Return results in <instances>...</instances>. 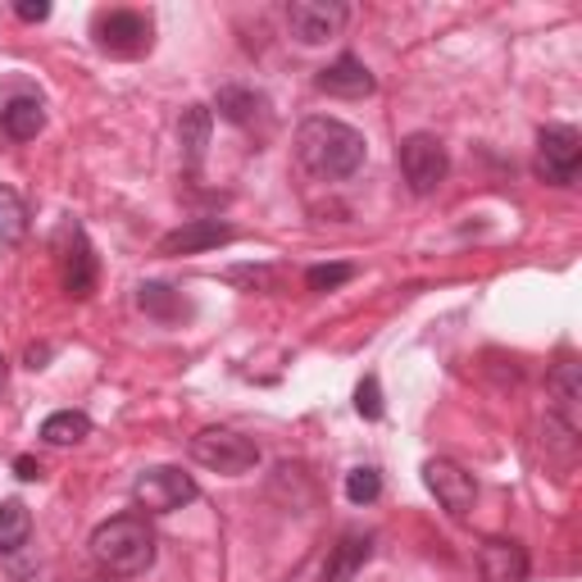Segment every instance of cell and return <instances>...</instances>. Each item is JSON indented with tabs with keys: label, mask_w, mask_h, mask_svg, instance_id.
<instances>
[{
	"label": "cell",
	"mask_w": 582,
	"mask_h": 582,
	"mask_svg": "<svg viewBox=\"0 0 582 582\" xmlns=\"http://www.w3.org/2000/svg\"><path fill=\"white\" fill-rule=\"evenodd\" d=\"M296 155L315 178L341 182V178L360 173V165H364V133H356L341 119H324V114H315V119H305L296 128Z\"/></svg>",
	"instance_id": "1"
},
{
	"label": "cell",
	"mask_w": 582,
	"mask_h": 582,
	"mask_svg": "<svg viewBox=\"0 0 582 582\" xmlns=\"http://www.w3.org/2000/svg\"><path fill=\"white\" fill-rule=\"evenodd\" d=\"M92 555L105 573L114 578H137L155 564V532L141 515H119V519H105L92 532Z\"/></svg>",
	"instance_id": "2"
},
{
	"label": "cell",
	"mask_w": 582,
	"mask_h": 582,
	"mask_svg": "<svg viewBox=\"0 0 582 582\" xmlns=\"http://www.w3.org/2000/svg\"><path fill=\"white\" fill-rule=\"evenodd\" d=\"M191 459L205 464L214 474L237 478V474H251L260 464V446L242 433H232V428H205V433L191 437Z\"/></svg>",
	"instance_id": "3"
},
{
	"label": "cell",
	"mask_w": 582,
	"mask_h": 582,
	"mask_svg": "<svg viewBox=\"0 0 582 582\" xmlns=\"http://www.w3.org/2000/svg\"><path fill=\"white\" fill-rule=\"evenodd\" d=\"M197 496H201L197 478L182 474V469H169V464L137 474V483H133V500H137L146 515H173V510L191 506Z\"/></svg>",
	"instance_id": "4"
},
{
	"label": "cell",
	"mask_w": 582,
	"mask_h": 582,
	"mask_svg": "<svg viewBox=\"0 0 582 582\" xmlns=\"http://www.w3.org/2000/svg\"><path fill=\"white\" fill-rule=\"evenodd\" d=\"M396 160H401V173H405V182H410L414 197H433V191L446 182V169H451L446 146L433 133H410L401 141Z\"/></svg>",
	"instance_id": "5"
},
{
	"label": "cell",
	"mask_w": 582,
	"mask_h": 582,
	"mask_svg": "<svg viewBox=\"0 0 582 582\" xmlns=\"http://www.w3.org/2000/svg\"><path fill=\"white\" fill-rule=\"evenodd\" d=\"M582 165V137L569 124H551L537 133V178L551 187H569Z\"/></svg>",
	"instance_id": "6"
},
{
	"label": "cell",
	"mask_w": 582,
	"mask_h": 582,
	"mask_svg": "<svg viewBox=\"0 0 582 582\" xmlns=\"http://www.w3.org/2000/svg\"><path fill=\"white\" fill-rule=\"evenodd\" d=\"M423 483H428V491L437 496V506L451 519H469L474 500H478L474 474H464L455 459H428V464H423Z\"/></svg>",
	"instance_id": "7"
},
{
	"label": "cell",
	"mask_w": 582,
	"mask_h": 582,
	"mask_svg": "<svg viewBox=\"0 0 582 582\" xmlns=\"http://www.w3.org/2000/svg\"><path fill=\"white\" fill-rule=\"evenodd\" d=\"M346 19H351V10L337 6V0H292L287 6V28L305 46H319L328 36H337Z\"/></svg>",
	"instance_id": "8"
},
{
	"label": "cell",
	"mask_w": 582,
	"mask_h": 582,
	"mask_svg": "<svg viewBox=\"0 0 582 582\" xmlns=\"http://www.w3.org/2000/svg\"><path fill=\"white\" fill-rule=\"evenodd\" d=\"M96 46L109 55H141L150 46V19L137 10H105L92 23Z\"/></svg>",
	"instance_id": "9"
},
{
	"label": "cell",
	"mask_w": 582,
	"mask_h": 582,
	"mask_svg": "<svg viewBox=\"0 0 582 582\" xmlns=\"http://www.w3.org/2000/svg\"><path fill=\"white\" fill-rule=\"evenodd\" d=\"M227 242H237V227H227L219 219H187L182 227L160 237V255H201V251H214Z\"/></svg>",
	"instance_id": "10"
},
{
	"label": "cell",
	"mask_w": 582,
	"mask_h": 582,
	"mask_svg": "<svg viewBox=\"0 0 582 582\" xmlns=\"http://www.w3.org/2000/svg\"><path fill=\"white\" fill-rule=\"evenodd\" d=\"M60 274H64V292L87 300L96 292V251L87 242L83 227H68V246H64V260H60Z\"/></svg>",
	"instance_id": "11"
},
{
	"label": "cell",
	"mask_w": 582,
	"mask_h": 582,
	"mask_svg": "<svg viewBox=\"0 0 582 582\" xmlns=\"http://www.w3.org/2000/svg\"><path fill=\"white\" fill-rule=\"evenodd\" d=\"M315 87L319 92H328V96H369L378 83H373V73L364 68V60H356V55H337L328 68H319V77H315Z\"/></svg>",
	"instance_id": "12"
},
{
	"label": "cell",
	"mask_w": 582,
	"mask_h": 582,
	"mask_svg": "<svg viewBox=\"0 0 582 582\" xmlns=\"http://www.w3.org/2000/svg\"><path fill=\"white\" fill-rule=\"evenodd\" d=\"M478 569H483L487 582H523L528 578V551L519 547V541L491 537L478 551Z\"/></svg>",
	"instance_id": "13"
},
{
	"label": "cell",
	"mask_w": 582,
	"mask_h": 582,
	"mask_svg": "<svg viewBox=\"0 0 582 582\" xmlns=\"http://www.w3.org/2000/svg\"><path fill=\"white\" fill-rule=\"evenodd\" d=\"M42 128H46V105L36 100V96L0 100V133H6L10 141H32Z\"/></svg>",
	"instance_id": "14"
},
{
	"label": "cell",
	"mask_w": 582,
	"mask_h": 582,
	"mask_svg": "<svg viewBox=\"0 0 582 582\" xmlns=\"http://www.w3.org/2000/svg\"><path fill=\"white\" fill-rule=\"evenodd\" d=\"M369 555H373V537L369 532H346L332 547L328 564H324V582H351L364 569Z\"/></svg>",
	"instance_id": "15"
},
{
	"label": "cell",
	"mask_w": 582,
	"mask_h": 582,
	"mask_svg": "<svg viewBox=\"0 0 582 582\" xmlns=\"http://www.w3.org/2000/svg\"><path fill=\"white\" fill-rule=\"evenodd\" d=\"M210 128H214V114L205 105H187L182 119H178V146H182V160L197 169L205 160V146H210Z\"/></svg>",
	"instance_id": "16"
},
{
	"label": "cell",
	"mask_w": 582,
	"mask_h": 582,
	"mask_svg": "<svg viewBox=\"0 0 582 582\" xmlns=\"http://www.w3.org/2000/svg\"><path fill=\"white\" fill-rule=\"evenodd\" d=\"M578 401H582L578 364L564 360V364L551 373V410H555V419H564V433H578Z\"/></svg>",
	"instance_id": "17"
},
{
	"label": "cell",
	"mask_w": 582,
	"mask_h": 582,
	"mask_svg": "<svg viewBox=\"0 0 582 582\" xmlns=\"http://www.w3.org/2000/svg\"><path fill=\"white\" fill-rule=\"evenodd\" d=\"M137 305L146 309L150 319H160V324L187 319V300H182V292H173L169 283H141V287H137Z\"/></svg>",
	"instance_id": "18"
},
{
	"label": "cell",
	"mask_w": 582,
	"mask_h": 582,
	"mask_svg": "<svg viewBox=\"0 0 582 582\" xmlns=\"http://www.w3.org/2000/svg\"><path fill=\"white\" fill-rule=\"evenodd\" d=\"M214 109L223 114L227 124L246 128V124H255L260 114H264V96H260V92H251V87H219V96H214Z\"/></svg>",
	"instance_id": "19"
},
{
	"label": "cell",
	"mask_w": 582,
	"mask_h": 582,
	"mask_svg": "<svg viewBox=\"0 0 582 582\" xmlns=\"http://www.w3.org/2000/svg\"><path fill=\"white\" fill-rule=\"evenodd\" d=\"M42 437L51 446H77L83 437H92V419L83 410H55L46 423H42Z\"/></svg>",
	"instance_id": "20"
},
{
	"label": "cell",
	"mask_w": 582,
	"mask_h": 582,
	"mask_svg": "<svg viewBox=\"0 0 582 582\" xmlns=\"http://www.w3.org/2000/svg\"><path fill=\"white\" fill-rule=\"evenodd\" d=\"M28 532H32V515L23 500H6L0 506V555H14L19 547H28Z\"/></svg>",
	"instance_id": "21"
},
{
	"label": "cell",
	"mask_w": 582,
	"mask_h": 582,
	"mask_svg": "<svg viewBox=\"0 0 582 582\" xmlns=\"http://www.w3.org/2000/svg\"><path fill=\"white\" fill-rule=\"evenodd\" d=\"M28 237V205L14 187H0V242H23Z\"/></svg>",
	"instance_id": "22"
},
{
	"label": "cell",
	"mask_w": 582,
	"mask_h": 582,
	"mask_svg": "<svg viewBox=\"0 0 582 582\" xmlns=\"http://www.w3.org/2000/svg\"><path fill=\"white\" fill-rule=\"evenodd\" d=\"M378 496H382V474L373 464H360V469L346 474V500H351V506H373Z\"/></svg>",
	"instance_id": "23"
},
{
	"label": "cell",
	"mask_w": 582,
	"mask_h": 582,
	"mask_svg": "<svg viewBox=\"0 0 582 582\" xmlns=\"http://www.w3.org/2000/svg\"><path fill=\"white\" fill-rule=\"evenodd\" d=\"M356 278V264H315L305 274V287L309 292H337L341 283H351Z\"/></svg>",
	"instance_id": "24"
},
{
	"label": "cell",
	"mask_w": 582,
	"mask_h": 582,
	"mask_svg": "<svg viewBox=\"0 0 582 582\" xmlns=\"http://www.w3.org/2000/svg\"><path fill=\"white\" fill-rule=\"evenodd\" d=\"M356 410H360V419H382V387H378V378H364L360 387H356Z\"/></svg>",
	"instance_id": "25"
},
{
	"label": "cell",
	"mask_w": 582,
	"mask_h": 582,
	"mask_svg": "<svg viewBox=\"0 0 582 582\" xmlns=\"http://www.w3.org/2000/svg\"><path fill=\"white\" fill-rule=\"evenodd\" d=\"M14 14H19L23 23H46V19H51V6H46V0H19Z\"/></svg>",
	"instance_id": "26"
},
{
	"label": "cell",
	"mask_w": 582,
	"mask_h": 582,
	"mask_svg": "<svg viewBox=\"0 0 582 582\" xmlns=\"http://www.w3.org/2000/svg\"><path fill=\"white\" fill-rule=\"evenodd\" d=\"M232 283H251V287H274V274L268 268H232Z\"/></svg>",
	"instance_id": "27"
},
{
	"label": "cell",
	"mask_w": 582,
	"mask_h": 582,
	"mask_svg": "<svg viewBox=\"0 0 582 582\" xmlns=\"http://www.w3.org/2000/svg\"><path fill=\"white\" fill-rule=\"evenodd\" d=\"M14 474H19L23 483H36V478H42V464H36L32 455H19V459H14Z\"/></svg>",
	"instance_id": "28"
},
{
	"label": "cell",
	"mask_w": 582,
	"mask_h": 582,
	"mask_svg": "<svg viewBox=\"0 0 582 582\" xmlns=\"http://www.w3.org/2000/svg\"><path fill=\"white\" fill-rule=\"evenodd\" d=\"M46 360H51V346H32L28 351V369H46Z\"/></svg>",
	"instance_id": "29"
},
{
	"label": "cell",
	"mask_w": 582,
	"mask_h": 582,
	"mask_svg": "<svg viewBox=\"0 0 582 582\" xmlns=\"http://www.w3.org/2000/svg\"><path fill=\"white\" fill-rule=\"evenodd\" d=\"M0 382H6V356H0Z\"/></svg>",
	"instance_id": "30"
},
{
	"label": "cell",
	"mask_w": 582,
	"mask_h": 582,
	"mask_svg": "<svg viewBox=\"0 0 582 582\" xmlns=\"http://www.w3.org/2000/svg\"><path fill=\"white\" fill-rule=\"evenodd\" d=\"M92 582H105V578H92Z\"/></svg>",
	"instance_id": "31"
}]
</instances>
